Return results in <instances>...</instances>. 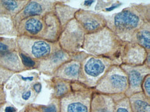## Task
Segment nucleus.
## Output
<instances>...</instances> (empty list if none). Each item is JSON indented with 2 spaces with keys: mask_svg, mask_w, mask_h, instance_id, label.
Masks as SVG:
<instances>
[{
  "mask_svg": "<svg viewBox=\"0 0 150 112\" xmlns=\"http://www.w3.org/2000/svg\"><path fill=\"white\" fill-rule=\"evenodd\" d=\"M72 57L73 54L60 49L43 59L35 61V70L45 75L53 77L55 71L64 63L72 59Z\"/></svg>",
  "mask_w": 150,
  "mask_h": 112,
  "instance_id": "nucleus-13",
  "label": "nucleus"
},
{
  "mask_svg": "<svg viewBox=\"0 0 150 112\" xmlns=\"http://www.w3.org/2000/svg\"><path fill=\"white\" fill-rule=\"evenodd\" d=\"M81 61L74 56L72 59L62 64L53 77L61 79L72 83H80L84 84V80L82 77L81 71Z\"/></svg>",
  "mask_w": 150,
  "mask_h": 112,
  "instance_id": "nucleus-15",
  "label": "nucleus"
},
{
  "mask_svg": "<svg viewBox=\"0 0 150 112\" xmlns=\"http://www.w3.org/2000/svg\"><path fill=\"white\" fill-rule=\"evenodd\" d=\"M120 67L127 78L128 89L125 95L129 97L132 95L142 92V83L145 78L150 74V67L145 64L136 66L121 64Z\"/></svg>",
  "mask_w": 150,
  "mask_h": 112,
  "instance_id": "nucleus-12",
  "label": "nucleus"
},
{
  "mask_svg": "<svg viewBox=\"0 0 150 112\" xmlns=\"http://www.w3.org/2000/svg\"><path fill=\"white\" fill-rule=\"evenodd\" d=\"M34 107L40 112H60V100L51 98L48 105H38L33 103Z\"/></svg>",
  "mask_w": 150,
  "mask_h": 112,
  "instance_id": "nucleus-26",
  "label": "nucleus"
},
{
  "mask_svg": "<svg viewBox=\"0 0 150 112\" xmlns=\"http://www.w3.org/2000/svg\"><path fill=\"white\" fill-rule=\"evenodd\" d=\"M0 67L14 73L15 74L24 72L28 70L23 63L18 50L1 55Z\"/></svg>",
  "mask_w": 150,
  "mask_h": 112,
  "instance_id": "nucleus-17",
  "label": "nucleus"
},
{
  "mask_svg": "<svg viewBox=\"0 0 150 112\" xmlns=\"http://www.w3.org/2000/svg\"><path fill=\"white\" fill-rule=\"evenodd\" d=\"M125 41L106 26L97 33L85 35L82 50L93 56L108 58L121 65L120 54Z\"/></svg>",
  "mask_w": 150,
  "mask_h": 112,
  "instance_id": "nucleus-2",
  "label": "nucleus"
},
{
  "mask_svg": "<svg viewBox=\"0 0 150 112\" xmlns=\"http://www.w3.org/2000/svg\"><path fill=\"white\" fill-rule=\"evenodd\" d=\"M6 103V93L4 90V86H0V112Z\"/></svg>",
  "mask_w": 150,
  "mask_h": 112,
  "instance_id": "nucleus-30",
  "label": "nucleus"
},
{
  "mask_svg": "<svg viewBox=\"0 0 150 112\" xmlns=\"http://www.w3.org/2000/svg\"><path fill=\"white\" fill-rule=\"evenodd\" d=\"M22 112H40L39 110H38L34 107L33 103L28 104L24 106V109H22Z\"/></svg>",
  "mask_w": 150,
  "mask_h": 112,
  "instance_id": "nucleus-31",
  "label": "nucleus"
},
{
  "mask_svg": "<svg viewBox=\"0 0 150 112\" xmlns=\"http://www.w3.org/2000/svg\"><path fill=\"white\" fill-rule=\"evenodd\" d=\"M122 5V2L119 1H97L95 10L97 12H109Z\"/></svg>",
  "mask_w": 150,
  "mask_h": 112,
  "instance_id": "nucleus-25",
  "label": "nucleus"
},
{
  "mask_svg": "<svg viewBox=\"0 0 150 112\" xmlns=\"http://www.w3.org/2000/svg\"><path fill=\"white\" fill-rule=\"evenodd\" d=\"M128 89L127 78L120 65H112L99 80L93 90L104 94H125Z\"/></svg>",
  "mask_w": 150,
  "mask_h": 112,
  "instance_id": "nucleus-7",
  "label": "nucleus"
},
{
  "mask_svg": "<svg viewBox=\"0 0 150 112\" xmlns=\"http://www.w3.org/2000/svg\"><path fill=\"white\" fill-rule=\"evenodd\" d=\"M15 39L19 52L33 61L43 59L60 50L57 41L50 42L45 40L26 36H17L15 37Z\"/></svg>",
  "mask_w": 150,
  "mask_h": 112,
  "instance_id": "nucleus-6",
  "label": "nucleus"
},
{
  "mask_svg": "<svg viewBox=\"0 0 150 112\" xmlns=\"http://www.w3.org/2000/svg\"><path fill=\"white\" fill-rule=\"evenodd\" d=\"M75 19L81 26L86 35L97 33L107 26L105 15L83 8H78L75 14Z\"/></svg>",
  "mask_w": 150,
  "mask_h": 112,
  "instance_id": "nucleus-10",
  "label": "nucleus"
},
{
  "mask_svg": "<svg viewBox=\"0 0 150 112\" xmlns=\"http://www.w3.org/2000/svg\"><path fill=\"white\" fill-rule=\"evenodd\" d=\"M57 1L51 0H28L22 10L13 18L15 27L20 22L27 18L41 16L47 13L54 12Z\"/></svg>",
  "mask_w": 150,
  "mask_h": 112,
  "instance_id": "nucleus-11",
  "label": "nucleus"
},
{
  "mask_svg": "<svg viewBox=\"0 0 150 112\" xmlns=\"http://www.w3.org/2000/svg\"><path fill=\"white\" fill-rule=\"evenodd\" d=\"M125 94H104L93 90L92 93L90 112H114L115 101Z\"/></svg>",
  "mask_w": 150,
  "mask_h": 112,
  "instance_id": "nucleus-16",
  "label": "nucleus"
},
{
  "mask_svg": "<svg viewBox=\"0 0 150 112\" xmlns=\"http://www.w3.org/2000/svg\"><path fill=\"white\" fill-rule=\"evenodd\" d=\"M14 74V73L0 67V86H4Z\"/></svg>",
  "mask_w": 150,
  "mask_h": 112,
  "instance_id": "nucleus-28",
  "label": "nucleus"
},
{
  "mask_svg": "<svg viewBox=\"0 0 150 112\" xmlns=\"http://www.w3.org/2000/svg\"><path fill=\"white\" fill-rule=\"evenodd\" d=\"M18 50L15 37H0V56Z\"/></svg>",
  "mask_w": 150,
  "mask_h": 112,
  "instance_id": "nucleus-24",
  "label": "nucleus"
},
{
  "mask_svg": "<svg viewBox=\"0 0 150 112\" xmlns=\"http://www.w3.org/2000/svg\"><path fill=\"white\" fill-rule=\"evenodd\" d=\"M85 35L81 26L74 19L62 28L57 42L61 50L74 54L81 51Z\"/></svg>",
  "mask_w": 150,
  "mask_h": 112,
  "instance_id": "nucleus-9",
  "label": "nucleus"
},
{
  "mask_svg": "<svg viewBox=\"0 0 150 112\" xmlns=\"http://www.w3.org/2000/svg\"><path fill=\"white\" fill-rule=\"evenodd\" d=\"M149 53L150 52L137 43L125 42L120 54L121 64L135 66L143 65Z\"/></svg>",
  "mask_w": 150,
  "mask_h": 112,
  "instance_id": "nucleus-14",
  "label": "nucleus"
},
{
  "mask_svg": "<svg viewBox=\"0 0 150 112\" xmlns=\"http://www.w3.org/2000/svg\"><path fill=\"white\" fill-rule=\"evenodd\" d=\"M78 8L65 4L64 1H57L54 8V13L57 17L62 28L75 19V14Z\"/></svg>",
  "mask_w": 150,
  "mask_h": 112,
  "instance_id": "nucleus-18",
  "label": "nucleus"
},
{
  "mask_svg": "<svg viewBox=\"0 0 150 112\" xmlns=\"http://www.w3.org/2000/svg\"><path fill=\"white\" fill-rule=\"evenodd\" d=\"M28 0H0V14L13 18L19 13Z\"/></svg>",
  "mask_w": 150,
  "mask_h": 112,
  "instance_id": "nucleus-20",
  "label": "nucleus"
},
{
  "mask_svg": "<svg viewBox=\"0 0 150 112\" xmlns=\"http://www.w3.org/2000/svg\"><path fill=\"white\" fill-rule=\"evenodd\" d=\"M17 36L12 17L0 14V37H16Z\"/></svg>",
  "mask_w": 150,
  "mask_h": 112,
  "instance_id": "nucleus-23",
  "label": "nucleus"
},
{
  "mask_svg": "<svg viewBox=\"0 0 150 112\" xmlns=\"http://www.w3.org/2000/svg\"><path fill=\"white\" fill-rule=\"evenodd\" d=\"M128 98L132 112H150V99L143 92L132 95Z\"/></svg>",
  "mask_w": 150,
  "mask_h": 112,
  "instance_id": "nucleus-21",
  "label": "nucleus"
},
{
  "mask_svg": "<svg viewBox=\"0 0 150 112\" xmlns=\"http://www.w3.org/2000/svg\"><path fill=\"white\" fill-rule=\"evenodd\" d=\"M93 89L73 83L71 90L60 99V112H90Z\"/></svg>",
  "mask_w": 150,
  "mask_h": 112,
  "instance_id": "nucleus-5",
  "label": "nucleus"
},
{
  "mask_svg": "<svg viewBox=\"0 0 150 112\" xmlns=\"http://www.w3.org/2000/svg\"><path fill=\"white\" fill-rule=\"evenodd\" d=\"M114 112H132L129 98L123 95L115 101Z\"/></svg>",
  "mask_w": 150,
  "mask_h": 112,
  "instance_id": "nucleus-27",
  "label": "nucleus"
},
{
  "mask_svg": "<svg viewBox=\"0 0 150 112\" xmlns=\"http://www.w3.org/2000/svg\"><path fill=\"white\" fill-rule=\"evenodd\" d=\"M18 36L35 38L56 42L62 27L54 12L24 19L16 26Z\"/></svg>",
  "mask_w": 150,
  "mask_h": 112,
  "instance_id": "nucleus-3",
  "label": "nucleus"
},
{
  "mask_svg": "<svg viewBox=\"0 0 150 112\" xmlns=\"http://www.w3.org/2000/svg\"><path fill=\"white\" fill-rule=\"evenodd\" d=\"M13 75V88L11 91V97L15 104L26 105L33 103V101L42 90V84L38 73H29L26 76L16 74Z\"/></svg>",
  "mask_w": 150,
  "mask_h": 112,
  "instance_id": "nucleus-4",
  "label": "nucleus"
},
{
  "mask_svg": "<svg viewBox=\"0 0 150 112\" xmlns=\"http://www.w3.org/2000/svg\"><path fill=\"white\" fill-rule=\"evenodd\" d=\"M142 92L147 97L150 99V74L147 76L143 80L141 85Z\"/></svg>",
  "mask_w": 150,
  "mask_h": 112,
  "instance_id": "nucleus-29",
  "label": "nucleus"
},
{
  "mask_svg": "<svg viewBox=\"0 0 150 112\" xmlns=\"http://www.w3.org/2000/svg\"><path fill=\"white\" fill-rule=\"evenodd\" d=\"M49 83L53 90L51 98L59 100L71 90L73 84L70 81L53 77L49 80Z\"/></svg>",
  "mask_w": 150,
  "mask_h": 112,
  "instance_id": "nucleus-19",
  "label": "nucleus"
},
{
  "mask_svg": "<svg viewBox=\"0 0 150 112\" xmlns=\"http://www.w3.org/2000/svg\"><path fill=\"white\" fill-rule=\"evenodd\" d=\"M115 65L108 58L87 54L81 61V71L84 85L93 89L109 67Z\"/></svg>",
  "mask_w": 150,
  "mask_h": 112,
  "instance_id": "nucleus-8",
  "label": "nucleus"
},
{
  "mask_svg": "<svg viewBox=\"0 0 150 112\" xmlns=\"http://www.w3.org/2000/svg\"><path fill=\"white\" fill-rule=\"evenodd\" d=\"M93 2H95V1H84V5H85V6L91 5Z\"/></svg>",
  "mask_w": 150,
  "mask_h": 112,
  "instance_id": "nucleus-32",
  "label": "nucleus"
},
{
  "mask_svg": "<svg viewBox=\"0 0 150 112\" xmlns=\"http://www.w3.org/2000/svg\"><path fill=\"white\" fill-rule=\"evenodd\" d=\"M105 16L107 27L123 41L130 42L136 32L150 22V4L131 3L120 12Z\"/></svg>",
  "mask_w": 150,
  "mask_h": 112,
  "instance_id": "nucleus-1",
  "label": "nucleus"
},
{
  "mask_svg": "<svg viewBox=\"0 0 150 112\" xmlns=\"http://www.w3.org/2000/svg\"><path fill=\"white\" fill-rule=\"evenodd\" d=\"M130 42L136 43L150 52V22L145 23L133 35Z\"/></svg>",
  "mask_w": 150,
  "mask_h": 112,
  "instance_id": "nucleus-22",
  "label": "nucleus"
}]
</instances>
